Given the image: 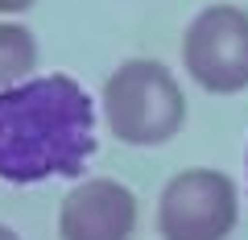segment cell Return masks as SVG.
<instances>
[{
  "label": "cell",
  "mask_w": 248,
  "mask_h": 240,
  "mask_svg": "<svg viewBox=\"0 0 248 240\" xmlns=\"http://www.w3.org/2000/svg\"><path fill=\"white\" fill-rule=\"evenodd\" d=\"M95 153V104L66 75L0 91V178H79Z\"/></svg>",
  "instance_id": "1"
},
{
  "label": "cell",
  "mask_w": 248,
  "mask_h": 240,
  "mask_svg": "<svg viewBox=\"0 0 248 240\" xmlns=\"http://www.w3.org/2000/svg\"><path fill=\"white\" fill-rule=\"evenodd\" d=\"M104 116L124 145H166L186 120V96L161 63L133 58L108 79Z\"/></svg>",
  "instance_id": "2"
},
{
  "label": "cell",
  "mask_w": 248,
  "mask_h": 240,
  "mask_svg": "<svg viewBox=\"0 0 248 240\" xmlns=\"http://www.w3.org/2000/svg\"><path fill=\"white\" fill-rule=\"evenodd\" d=\"M186 75L211 96H236L248 87V13L236 4L203 9L182 37Z\"/></svg>",
  "instance_id": "3"
},
{
  "label": "cell",
  "mask_w": 248,
  "mask_h": 240,
  "mask_svg": "<svg viewBox=\"0 0 248 240\" xmlns=\"http://www.w3.org/2000/svg\"><path fill=\"white\" fill-rule=\"evenodd\" d=\"M236 187L219 170H186L170 178L157 203L161 240H228L236 228Z\"/></svg>",
  "instance_id": "4"
},
{
  "label": "cell",
  "mask_w": 248,
  "mask_h": 240,
  "mask_svg": "<svg viewBox=\"0 0 248 240\" xmlns=\"http://www.w3.org/2000/svg\"><path fill=\"white\" fill-rule=\"evenodd\" d=\"M137 228V199L112 178H91L62 199V240H128Z\"/></svg>",
  "instance_id": "5"
},
{
  "label": "cell",
  "mask_w": 248,
  "mask_h": 240,
  "mask_svg": "<svg viewBox=\"0 0 248 240\" xmlns=\"http://www.w3.org/2000/svg\"><path fill=\"white\" fill-rule=\"evenodd\" d=\"M37 46L29 37V29L21 25H0V87L4 83H17L21 75L33 71Z\"/></svg>",
  "instance_id": "6"
},
{
  "label": "cell",
  "mask_w": 248,
  "mask_h": 240,
  "mask_svg": "<svg viewBox=\"0 0 248 240\" xmlns=\"http://www.w3.org/2000/svg\"><path fill=\"white\" fill-rule=\"evenodd\" d=\"M33 0H0V13H21V9H29Z\"/></svg>",
  "instance_id": "7"
},
{
  "label": "cell",
  "mask_w": 248,
  "mask_h": 240,
  "mask_svg": "<svg viewBox=\"0 0 248 240\" xmlns=\"http://www.w3.org/2000/svg\"><path fill=\"white\" fill-rule=\"evenodd\" d=\"M0 240H17V236H13V232L4 228V224H0Z\"/></svg>",
  "instance_id": "8"
}]
</instances>
